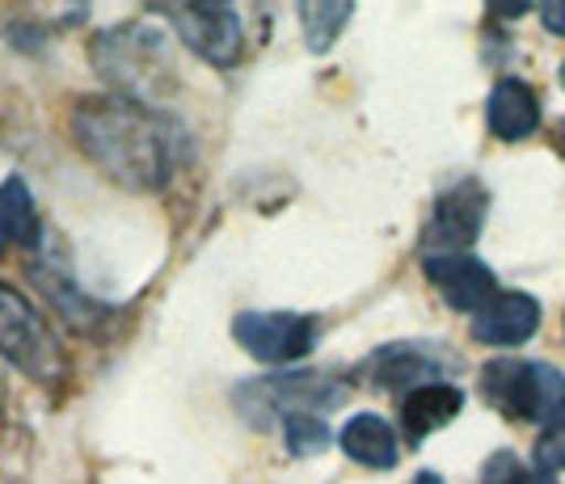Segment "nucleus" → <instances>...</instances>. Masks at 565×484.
<instances>
[{"instance_id": "obj_1", "label": "nucleus", "mask_w": 565, "mask_h": 484, "mask_svg": "<svg viewBox=\"0 0 565 484\" xmlns=\"http://www.w3.org/2000/svg\"><path fill=\"white\" fill-rule=\"evenodd\" d=\"M68 127L72 143L97 173L140 194L166 190L190 161V136L182 118L115 93L81 97L68 110Z\"/></svg>"}, {"instance_id": "obj_2", "label": "nucleus", "mask_w": 565, "mask_h": 484, "mask_svg": "<svg viewBox=\"0 0 565 484\" xmlns=\"http://www.w3.org/2000/svg\"><path fill=\"white\" fill-rule=\"evenodd\" d=\"M89 60H94L97 76L110 85V93L127 97V101L161 106L182 85L178 55H173V46L157 25L127 22L102 30L89 43Z\"/></svg>"}, {"instance_id": "obj_3", "label": "nucleus", "mask_w": 565, "mask_h": 484, "mask_svg": "<svg viewBox=\"0 0 565 484\" xmlns=\"http://www.w3.org/2000/svg\"><path fill=\"white\" fill-rule=\"evenodd\" d=\"M0 358L43 388H55L68 375V354L47 316L9 282H0Z\"/></svg>"}, {"instance_id": "obj_4", "label": "nucleus", "mask_w": 565, "mask_h": 484, "mask_svg": "<svg viewBox=\"0 0 565 484\" xmlns=\"http://www.w3.org/2000/svg\"><path fill=\"white\" fill-rule=\"evenodd\" d=\"M481 392L515 421H553L565 409V375L548 363L498 358L481 370Z\"/></svg>"}, {"instance_id": "obj_5", "label": "nucleus", "mask_w": 565, "mask_h": 484, "mask_svg": "<svg viewBox=\"0 0 565 484\" xmlns=\"http://www.w3.org/2000/svg\"><path fill=\"white\" fill-rule=\"evenodd\" d=\"M347 400V388L333 375L317 370H279L266 379H249L236 388V409L254 426H270L275 417L317 413V409H338Z\"/></svg>"}, {"instance_id": "obj_6", "label": "nucleus", "mask_w": 565, "mask_h": 484, "mask_svg": "<svg viewBox=\"0 0 565 484\" xmlns=\"http://www.w3.org/2000/svg\"><path fill=\"white\" fill-rule=\"evenodd\" d=\"M236 346L266 367H291L317 349L321 321L305 312H241L233 321Z\"/></svg>"}, {"instance_id": "obj_7", "label": "nucleus", "mask_w": 565, "mask_h": 484, "mask_svg": "<svg viewBox=\"0 0 565 484\" xmlns=\"http://www.w3.org/2000/svg\"><path fill=\"white\" fill-rule=\"evenodd\" d=\"M173 34L212 68H236L245 55V25L236 4H166Z\"/></svg>"}, {"instance_id": "obj_8", "label": "nucleus", "mask_w": 565, "mask_h": 484, "mask_svg": "<svg viewBox=\"0 0 565 484\" xmlns=\"http://www.w3.org/2000/svg\"><path fill=\"white\" fill-rule=\"evenodd\" d=\"M486 211H490V194L481 182H460L444 190L435 198V211L426 219L423 232V249L426 257H444V254H469V245L481 236L486 224Z\"/></svg>"}, {"instance_id": "obj_9", "label": "nucleus", "mask_w": 565, "mask_h": 484, "mask_svg": "<svg viewBox=\"0 0 565 484\" xmlns=\"http://www.w3.org/2000/svg\"><path fill=\"white\" fill-rule=\"evenodd\" d=\"M456 370V358L448 349L426 346V342H393V346L376 349L367 358V379L384 388V392H418L430 384H444V375Z\"/></svg>"}, {"instance_id": "obj_10", "label": "nucleus", "mask_w": 565, "mask_h": 484, "mask_svg": "<svg viewBox=\"0 0 565 484\" xmlns=\"http://www.w3.org/2000/svg\"><path fill=\"white\" fill-rule=\"evenodd\" d=\"M426 278L435 282V291L448 300L456 312H481L486 303L498 295V278L486 261L469 254H444V257H423Z\"/></svg>"}, {"instance_id": "obj_11", "label": "nucleus", "mask_w": 565, "mask_h": 484, "mask_svg": "<svg viewBox=\"0 0 565 484\" xmlns=\"http://www.w3.org/2000/svg\"><path fill=\"white\" fill-rule=\"evenodd\" d=\"M30 278H34V287L47 295V303L72 324V329H81V333H94L102 316H106V308L97 300H89L76 282H72V270L64 257H55L47 249V240H43V249L30 257Z\"/></svg>"}, {"instance_id": "obj_12", "label": "nucleus", "mask_w": 565, "mask_h": 484, "mask_svg": "<svg viewBox=\"0 0 565 484\" xmlns=\"http://www.w3.org/2000/svg\"><path fill=\"white\" fill-rule=\"evenodd\" d=\"M541 329V303L523 291H502L472 316V337L486 346H523Z\"/></svg>"}, {"instance_id": "obj_13", "label": "nucleus", "mask_w": 565, "mask_h": 484, "mask_svg": "<svg viewBox=\"0 0 565 484\" xmlns=\"http://www.w3.org/2000/svg\"><path fill=\"white\" fill-rule=\"evenodd\" d=\"M47 240V228L39 219L34 194L25 178H4L0 182V257L9 254H39Z\"/></svg>"}, {"instance_id": "obj_14", "label": "nucleus", "mask_w": 565, "mask_h": 484, "mask_svg": "<svg viewBox=\"0 0 565 484\" xmlns=\"http://www.w3.org/2000/svg\"><path fill=\"white\" fill-rule=\"evenodd\" d=\"M486 122H490V131H494L498 139H507V143L527 139L541 127V97H536V89H532L527 80L507 76V80H498L494 93H490V101H486Z\"/></svg>"}, {"instance_id": "obj_15", "label": "nucleus", "mask_w": 565, "mask_h": 484, "mask_svg": "<svg viewBox=\"0 0 565 484\" xmlns=\"http://www.w3.org/2000/svg\"><path fill=\"white\" fill-rule=\"evenodd\" d=\"M465 409V392L451 388V384H430V388H418L401 400V430L409 434V442L430 439L435 430H444L448 421H456Z\"/></svg>"}, {"instance_id": "obj_16", "label": "nucleus", "mask_w": 565, "mask_h": 484, "mask_svg": "<svg viewBox=\"0 0 565 484\" xmlns=\"http://www.w3.org/2000/svg\"><path fill=\"white\" fill-rule=\"evenodd\" d=\"M338 442H342V451H347L354 463H363V467H376V472L397 467V455H401L397 434H393V426L376 413H354L351 421L342 426Z\"/></svg>"}, {"instance_id": "obj_17", "label": "nucleus", "mask_w": 565, "mask_h": 484, "mask_svg": "<svg viewBox=\"0 0 565 484\" xmlns=\"http://www.w3.org/2000/svg\"><path fill=\"white\" fill-rule=\"evenodd\" d=\"M354 18V4L347 0H317V4H300V25H305V43L308 51L326 55L338 34L347 30V22Z\"/></svg>"}, {"instance_id": "obj_18", "label": "nucleus", "mask_w": 565, "mask_h": 484, "mask_svg": "<svg viewBox=\"0 0 565 484\" xmlns=\"http://www.w3.org/2000/svg\"><path fill=\"white\" fill-rule=\"evenodd\" d=\"M330 426L321 421L317 413H291L282 417V447L291 451V455H300V460H308V455H321V451H330Z\"/></svg>"}, {"instance_id": "obj_19", "label": "nucleus", "mask_w": 565, "mask_h": 484, "mask_svg": "<svg viewBox=\"0 0 565 484\" xmlns=\"http://www.w3.org/2000/svg\"><path fill=\"white\" fill-rule=\"evenodd\" d=\"M536 467L541 472H565V409L548 426H544V434L536 439Z\"/></svg>"}, {"instance_id": "obj_20", "label": "nucleus", "mask_w": 565, "mask_h": 484, "mask_svg": "<svg viewBox=\"0 0 565 484\" xmlns=\"http://www.w3.org/2000/svg\"><path fill=\"white\" fill-rule=\"evenodd\" d=\"M541 18H544V30H548V34H557V39H565V0L541 4Z\"/></svg>"}, {"instance_id": "obj_21", "label": "nucleus", "mask_w": 565, "mask_h": 484, "mask_svg": "<svg viewBox=\"0 0 565 484\" xmlns=\"http://www.w3.org/2000/svg\"><path fill=\"white\" fill-rule=\"evenodd\" d=\"M502 484H562L553 472H541V467H515Z\"/></svg>"}, {"instance_id": "obj_22", "label": "nucleus", "mask_w": 565, "mask_h": 484, "mask_svg": "<svg viewBox=\"0 0 565 484\" xmlns=\"http://www.w3.org/2000/svg\"><path fill=\"white\" fill-rule=\"evenodd\" d=\"M414 484H444V481H439V476H430V472H426V476H418V481H414Z\"/></svg>"}, {"instance_id": "obj_23", "label": "nucleus", "mask_w": 565, "mask_h": 484, "mask_svg": "<svg viewBox=\"0 0 565 484\" xmlns=\"http://www.w3.org/2000/svg\"><path fill=\"white\" fill-rule=\"evenodd\" d=\"M562 152H565V122H562Z\"/></svg>"}, {"instance_id": "obj_24", "label": "nucleus", "mask_w": 565, "mask_h": 484, "mask_svg": "<svg viewBox=\"0 0 565 484\" xmlns=\"http://www.w3.org/2000/svg\"><path fill=\"white\" fill-rule=\"evenodd\" d=\"M562 85H565V64H562Z\"/></svg>"}]
</instances>
